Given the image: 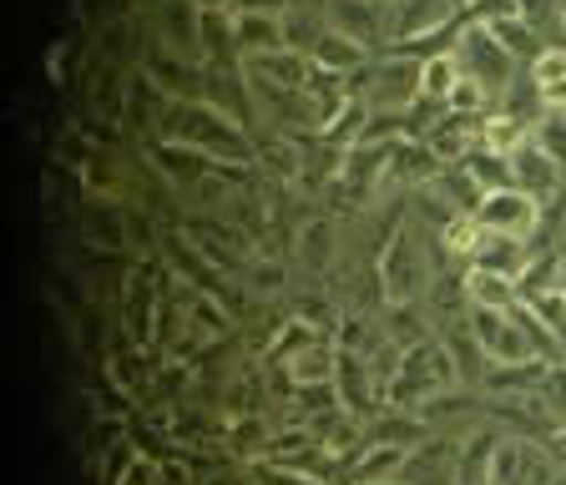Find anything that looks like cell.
Returning a JSON list of instances; mask_svg holds the SVG:
<instances>
[{"label":"cell","mask_w":566,"mask_h":485,"mask_svg":"<svg viewBox=\"0 0 566 485\" xmlns=\"http://www.w3.org/2000/svg\"><path fill=\"white\" fill-rule=\"evenodd\" d=\"M531 263V243L506 233H485L481 253H475V268H491V273H506V278H521V268Z\"/></svg>","instance_id":"9a60e30c"},{"label":"cell","mask_w":566,"mask_h":485,"mask_svg":"<svg viewBox=\"0 0 566 485\" xmlns=\"http://www.w3.org/2000/svg\"><path fill=\"white\" fill-rule=\"evenodd\" d=\"M289 384L294 390H304V384H334V369H339V344H324V339H314V344H304V349H294L289 355Z\"/></svg>","instance_id":"8fae6325"},{"label":"cell","mask_w":566,"mask_h":485,"mask_svg":"<svg viewBox=\"0 0 566 485\" xmlns=\"http://www.w3.org/2000/svg\"><path fill=\"white\" fill-rule=\"evenodd\" d=\"M495 450H501V435H495V430H475V435L455 450V461H460V485H491Z\"/></svg>","instance_id":"5bb4252c"},{"label":"cell","mask_w":566,"mask_h":485,"mask_svg":"<svg viewBox=\"0 0 566 485\" xmlns=\"http://www.w3.org/2000/svg\"><path fill=\"white\" fill-rule=\"evenodd\" d=\"M233 46L253 56H273V51H289V31H283V15L273 11H233Z\"/></svg>","instance_id":"5b68a950"},{"label":"cell","mask_w":566,"mask_h":485,"mask_svg":"<svg viewBox=\"0 0 566 485\" xmlns=\"http://www.w3.org/2000/svg\"><path fill=\"white\" fill-rule=\"evenodd\" d=\"M460 172H465V178H471L481 192L516 188V178H511V162H506V157H495V152H485V147H475V152L460 162Z\"/></svg>","instance_id":"e0dca14e"},{"label":"cell","mask_w":566,"mask_h":485,"mask_svg":"<svg viewBox=\"0 0 566 485\" xmlns=\"http://www.w3.org/2000/svg\"><path fill=\"white\" fill-rule=\"evenodd\" d=\"M172 143L198 147V152H208L218 167L238 162V157L248 152L238 122L228 117L223 107H208V102H177L172 107Z\"/></svg>","instance_id":"6da1fadb"},{"label":"cell","mask_w":566,"mask_h":485,"mask_svg":"<svg viewBox=\"0 0 566 485\" xmlns=\"http://www.w3.org/2000/svg\"><path fill=\"white\" fill-rule=\"evenodd\" d=\"M511 178H516L521 192H531V198L542 202V208L566 188V172H562V167H556L536 143H526L516 157H511Z\"/></svg>","instance_id":"8992f818"},{"label":"cell","mask_w":566,"mask_h":485,"mask_svg":"<svg viewBox=\"0 0 566 485\" xmlns=\"http://www.w3.org/2000/svg\"><path fill=\"white\" fill-rule=\"evenodd\" d=\"M369 112H385V117H405V112L420 102V56H405V51H385V56L369 66V86L359 92Z\"/></svg>","instance_id":"7a4b0ae2"},{"label":"cell","mask_w":566,"mask_h":485,"mask_svg":"<svg viewBox=\"0 0 566 485\" xmlns=\"http://www.w3.org/2000/svg\"><path fill=\"white\" fill-rule=\"evenodd\" d=\"M562 294H566V249H562Z\"/></svg>","instance_id":"44dd1931"},{"label":"cell","mask_w":566,"mask_h":485,"mask_svg":"<svg viewBox=\"0 0 566 485\" xmlns=\"http://www.w3.org/2000/svg\"><path fill=\"white\" fill-rule=\"evenodd\" d=\"M526 143H531V122L511 117V112H491V117H481V127H475V147H485V152H495V157H506V162Z\"/></svg>","instance_id":"7c38bea8"},{"label":"cell","mask_w":566,"mask_h":485,"mask_svg":"<svg viewBox=\"0 0 566 485\" xmlns=\"http://www.w3.org/2000/svg\"><path fill=\"white\" fill-rule=\"evenodd\" d=\"M481 243H485V228H481L475 213H455V218H446V228H440V249H446L450 259H460L465 268L475 263Z\"/></svg>","instance_id":"2e32d148"},{"label":"cell","mask_w":566,"mask_h":485,"mask_svg":"<svg viewBox=\"0 0 566 485\" xmlns=\"http://www.w3.org/2000/svg\"><path fill=\"white\" fill-rule=\"evenodd\" d=\"M405 465H410V445H389V440H369L354 461V485H389L405 481Z\"/></svg>","instance_id":"30bf717a"},{"label":"cell","mask_w":566,"mask_h":485,"mask_svg":"<svg viewBox=\"0 0 566 485\" xmlns=\"http://www.w3.org/2000/svg\"><path fill=\"white\" fill-rule=\"evenodd\" d=\"M465 308H491V314H511V308L521 304V288L516 278H506V273H491V268H465Z\"/></svg>","instance_id":"9c48e42d"},{"label":"cell","mask_w":566,"mask_h":485,"mask_svg":"<svg viewBox=\"0 0 566 485\" xmlns=\"http://www.w3.org/2000/svg\"><path fill=\"white\" fill-rule=\"evenodd\" d=\"M163 481V471H157L153 461H142V455H132L127 461V471H122V481L117 485H157Z\"/></svg>","instance_id":"ffe728a7"},{"label":"cell","mask_w":566,"mask_h":485,"mask_svg":"<svg viewBox=\"0 0 566 485\" xmlns=\"http://www.w3.org/2000/svg\"><path fill=\"white\" fill-rule=\"evenodd\" d=\"M308 56H314L318 72H329V76H354V72H365V66H369V46H365V41L344 36V31H334V25H324V31H318L314 46H308Z\"/></svg>","instance_id":"52a82bcc"},{"label":"cell","mask_w":566,"mask_h":485,"mask_svg":"<svg viewBox=\"0 0 566 485\" xmlns=\"http://www.w3.org/2000/svg\"><path fill=\"white\" fill-rule=\"evenodd\" d=\"M526 82L542 96V112H566V46L562 41H546V46L536 51Z\"/></svg>","instance_id":"ba28073f"},{"label":"cell","mask_w":566,"mask_h":485,"mask_svg":"<svg viewBox=\"0 0 566 485\" xmlns=\"http://www.w3.org/2000/svg\"><path fill=\"white\" fill-rule=\"evenodd\" d=\"M475 218H481L485 233H506V238L531 243V233L542 228V202L531 198V192H521V188H495V192L481 198Z\"/></svg>","instance_id":"277c9868"},{"label":"cell","mask_w":566,"mask_h":485,"mask_svg":"<svg viewBox=\"0 0 566 485\" xmlns=\"http://www.w3.org/2000/svg\"><path fill=\"white\" fill-rule=\"evenodd\" d=\"M531 143L542 147V152L566 172V112H542L536 127H531Z\"/></svg>","instance_id":"d6986e66"},{"label":"cell","mask_w":566,"mask_h":485,"mask_svg":"<svg viewBox=\"0 0 566 485\" xmlns=\"http://www.w3.org/2000/svg\"><path fill=\"white\" fill-rule=\"evenodd\" d=\"M465 21H471V15H465ZM455 56H460V72H471L475 82H485L491 92H506V86L516 82V66H521V61L491 36V25L485 21L460 25Z\"/></svg>","instance_id":"3957f363"},{"label":"cell","mask_w":566,"mask_h":485,"mask_svg":"<svg viewBox=\"0 0 566 485\" xmlns=\"http://www.w3.org/2000/svg\"><path fill=\"white\" fill-rule=\"evenodd\" d=\"M455 82H460V56H455V46L420 56V102H436V107H446L450 92H455Z\"/></svg>","instance_id":"4fadbf2b"},{"label":"cell","mask_w":566,"mask_h":485,"mask_svg":"<svg viewBox=\"0 0 566 485\" xmlns=\"http://www.w3.org/2000/svg\"><path fill=\"white\" fill-rule=\"evenodd\" d=\"M385 6H395V0H385Z\"/></svg>","instance_id":"7402d4cb"},{"label":"cell","mask_w":566,"mask_h":485,"mask_svg":"<svg viewBox=\"0 0 566 485\" xmlns=\"http://www.w3.org/2000/svg\"><path fill=\"white\" fill-rule=\"evenodd\" d=\"M485 25H491V36L501 41V46H506L516 61H526V66L536 61V51H542V46H536V31H531L521 15H495V21H485Z\"/></svg>","instance_id":"ac0fdd59"}]
</instances>
